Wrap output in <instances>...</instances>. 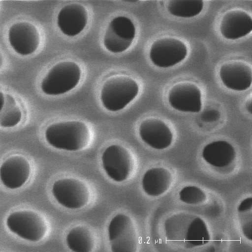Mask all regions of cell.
<instances>
[{
  "label": "cell",
  "mask_w": 252,
  "mask_h": 252,
  "mask_svg": "<svg viewBox=\"0 0 252 252\" xmlns=\"http://www.w3.org/2000/svg\"><path fill=\"white\" fill-rule=\"evenodd\" d=\"M46 141L52 147L61 150L76 151L84 148L90 139L87 126L78 121L54 123L45 130Z\"/></svg>",
  "instance_id": "cell-1"
},
{
  "label": "cell",
  "mask_w": 252,
  "mask_h": 252,
  "mask_svg": "<svg viewBox=\"0 0 252 252\" xmlns=\"http://www.w3.org/2000/svg\"><path fill=\"white\" fill-rule=\"evenodd\" d=\"M138 91L137 83L129 77L113 76L104 83L100 93L101 100L108 110L119 111L135 98Z\"/></svg>",
  "instance_id": "cell-2"
},
{
  "label": "cell",
  "mask_w": 252,
  "mask_h": 252,
  "mask_svg": "<svg viewBox=\"0 0 252 252\" xmlns=\"http://www.w3.org/2000/svg\"><path fill=\"white\" fill-rule=\"evenodd\" d=\"M81 75L79 66L74 62L65 61L55 65L41 82L43 93L51 95L63 94L74 88Z\"/></svg>",
  "instance_id": "cell-3"
},
{
  "label": "cell",
  "mask_w": 252,
  "mask_h": 252,
  "mask_svg": "<svg viewBox=\"0 0 252 252\" xmlns=\"http://www.w3.org/2000/svg\"><path fill=\"white\" fill-rule=\"evenodd\" d=\"M6 224L11 232L32 242L42 239L47 229L43 217L29 210L17 211L10 214L7 218Z\"/></svg>",
  "instance_id": "cell-4"
},
{
  "label": "cell",
  "mask_w": 252,
  "mask_h": 252,
  "mask_svg": "<svg viewBox=\"0 0 252 252\" xmlns=\"http://www.w3.org/2000/svg\"><path fill=\"white\" fill-rule=\"evenodd\" d=\"M108 237L113 252H133L138 245V236L133 221L127 216L119 214L111 220Z\"/></svg>",
  "instance_id": "cell-5"
},
{
  "label": "cell",
  "mask_w": 252,
  "mask_h": 252,
  "mask_svg": "<svg viewBox=\"0 0 252 252\" xmlns=\"http://www.w3.org/2000/svg\"><path fill=\"white\" fill-rule=\"evenodd\" d=\"M52 193L59 204L71 209H79L86 205L90 196L86 185L72 178H62L55 181L53 185Z\"/></svg>",
  "instance_id": "cell-6"
},
{
  "label": "cell",
  "mask_w": 252,
  "mask_h": 252,
  "mask_svg": "<svg viewBox=\"0 0 252 252\" xmlns=\"http://www.w3.org/2000/svg\"><path fill=\"white\" fill-rule=\"evenodd\" d=\"M188 49L181 40L173 37H163L155 41L150 50V58L156 66L166 68L182 61Z\"/></svg>",
  "instance_id": "cell-7"
},
{
  "label": "cell",
  "mask_w": 252,
  "mask_h": 252,
  "mask_svg": "<svg viewBox=\"0 0 252 252\" xmlns=\"http://www.w3.org/2000/svg\"><path fill=\"white\" fill-rule=\"evenodd\" d=\"M135 32L134 25L129 18L123 16L116 17L110 22L105 32L104 45L113 53L124 52L131 45Z\"/></svg>",
  "instance_id": "cell-8"
},
{
  "label": "cell",
  "mask_w": 252,
  "mask_h": 252,
  "mask_svg": "<svg viewBox=\"0 0 252 252\" xmlns=\"http://www.w3.org/2000/svg\"><path fill=\"white\" fill-rule=\"evenodd\" d=\"M102 163L107 175L113 180L121 182L129 176L132 169V159L129 152L124 147L112 145L102 155Z\"/></svg>",
  "instance_id": "cell-9"
},
{
  "label": "cell",
  "mask_w": 252,
  "mask_h": 252,
  "mask_svg": "<svg viewBox=\"0 0 252 252\" xmlns=\"http://www.w3.org/2000/svg\"><path fill=\"white\" fill-rule=\"evenodd\" d=\"M168 99L170 105L180 111L198 113L201 109L200 90L191 83H180L173 86Z\"/></svg>",
  "instance_id": "cell-10"
},
{
  "label": "cell",
  "mask_w": 252,
  "mask_h": 252,
  "mask_svg": "<svg viewBox=\"0 0 252 252\" xmlns=\"http://www.w3.org/2000/svg\"><path fill=\"white\" fill-rule=\"evenodd\" d=\"M8 40L18 54L28 55L34 52L39 44V34L35 27L26 22L13 24L8 32Z\"/></svg>",
  "instance_id": "cell-11"
},
{
  "label": "cell",
  "mask_w": 252,
  "mask_h": 252,
  "mask_svg": "<svg viewBox=\"0 0 252 252\" xmlns=\"http://www.w3.org/2000/svg\"><path fill=\"white\" fill-rule=\"evenodd\" d=\"M31 174V165L25 157L15 155L7 158L1 164L0 177L3 185L10 189L21 187Z\"/></svg>",
  "instance_id": "cell-12"
},
{
  "label": "cell",
  "mask_w": 252,
  "mask_h": 252,
  "mask_svg": "<svg viewBox=\"0 0 252 252\" xmlns=\"http://www.w3.org/2000/svg\"><path fill=\"white\" fill-rule=\"evenodd\" d=\"M220 76L227 88L237 91H245L252 84V68L243 62H229L221 65Z\"/></svg>",
  "instance_id": "cell-13"
},
{
  "label": "cell",
  "mask_w": 252,
  "mask_h": 252,
  "mask_svg": "<svg viewBox=\"0 0 252 252\" xmlns=\"http://www.w3.org/2000/svg\"><path fill=\"white\" fill-rule=\"evenodd\" d=\"M139 132L142 140L155 149H165L172 141L171 131L163 122L158 119L152 118L143 121L139 126Z\"/></svg>",
  "instance_id": "cell-14"
},
{
  "label": "cell",
  "mask_w": 252,
  "mask_h": 252,
  "mask_svg": "<svg viewBox=\"0 0 252 252\" xmlns=\"http://www.w3.org/2000/svg\"><path fill=\"white\" fill-rule=\"evenodd\" d=\"M88 15L82 5L72 3L63 7L57 18L58 25L63 33L74 36L80 33L86 26Z\"/></svg>",
  "instance_id": "cell-15"
},
{
  "label": "cell",
  "mask_w": 252,
  "mask_h": 252,
  "mask_svg": "<svg viewBox=\"0 0 252 252\" xmlns=\"http://www.w3.org/2000/svg\"><path fill=\"white\" fill-rule=\"evenodd\" d=\"M252 30V19L246 11L231 10L223 16L220 25L222 36L228 39H237L246 36Z\"/></svg>",
  "instance_id": "cell-16"
},
{
  "label": "cell",
  "mask_w": 252,
  "mask_h": 252,
  "mask_svg": "<svg viewBox=\"0 0 252 252\" xmlns=\"http://www.w3.org/2000/svg\"><path fill=\"white\" fill-rule=\"evenodd\" d=\"M202 157L211 165L223 167L233 161L235 151L232 145L228 142L219 140L206 145L203 149Z\"/></svg>",
  "instance_id": "cell-17"
},
{
  "label": "cell",
  "mask_w": 252,
  "mask_h": 252,
  "mask_svg": "<svg viewBox=\"0 0 252 252\" xmlns=\"http://www.w3.org/2000/svg\"><path fill=\"white\" fill-rule=\"evenodd\" d=\"M172 182L169 171L162 167L152 168L144 174L142 185L145 192L152 196H158L166 191Z\"/></svg>",
  "instance_id": "cell-18"
},
{
  "label": "cell",
  "mask_w": 252,
  "mask_h": 252,
  "mask_svg": "<svg viewBox=\"0 0 252 252\" xmlns=\"http://www.w3.org/2000/svg\"><path fill=\"white\" fill-rule=\"evenodd\" d=\"M21 110L15 99L10 94L0 92V125L3 127H11L21 120Z\"/></svg>",
  "instance_id": "cell-19"
},
{
  "label": "cell",
  "mask_w": 252,
  "mask_h": 252,
  "mask_svg": "<svg viewBox=\"0 0 252 252\" xmlns=\"http://www.w3.org/2000/svg\"><path fill=\"white\" fill-rule=\"evenodd\" d=\"M67 246L73 252H89L94 246V240L91 232L86 228L77 226L71 229L67 235Z\"/></svg>",
  "instance_id": "cell-20"
},
{
  "label": "cell",
  "mask_w": 252,
  "mask_h": 252,
  "mask_svg": "<svg viewBox=\"0 0 252 252\" xmlns=\"http://www.w3.org/2000/svg\"><path fill=\"white\" fill-rule=\"evenodd\" d=\"M203 6V1L200 0H171L168 2L167 9L175 16L190 18L198 15Z\"/></svg>",
  "instance_id": "cell-21"
},
{
  "label": "cell",
  "mask_w": 252,
  "mask_h": 252,
  "mask_svg": "<svg viewBox=\"0 0 252 252\" xmlns=\"http://www.w3.org/2000/svg\"><path fill=\"white\" fill-rule=\"evenodd\" d=\"M185 238L193 246L205 244L209 239V235L205 222L199 218L194 219L189 225Z\"/></svg>",
  "instance_id": "cell-22"
},
{
  "label": "cell",
  "mask_w": 252,
  "mask_h": 252,
  "mask_svg": "<svg viewBox=\"0 0 252 252\" xmlns=\"http://www.w3.org/2000/svg\"><path fill=\"white\" fill-rule=\"evenodd\" d=\"M252 208L251 197L243 200L238 208V216L243 232L250 240H251L252 237Z\"/></svg>",
  "instance_id": "cell-23"
},
{
  "label": "cell",
  "mask_w": 252,
  "mask_h": 252,
  "mask_svg": "<svg viewBox=\"0 0 252 252\" xmlns=\"http://www.w3.org/2000/svg\"><path fill=\"white\" fill-rule=\"evenodd\" d=\"M205 197L204 192L195 186H187L179 192L180 200L189 204H197L204 200Z\"/></svg>",
  "instance_id": "cell-24"
},
{
  "label": "cell",
  "mask_w": 252,
  "mask_h": 252,
  "mask_svg": "<svg viewBox=\"0 0 252 252\" xmlns=\"http://www.w3.org/2000/svg\"><path fill=\"white\" fill-rule=\"evenodd\" d=\"M220 116V112L218 110L208 109L202 113L201 119L205 122H213L218 120Z\"/></svg>",
  "instance_id": "cell-25"
},
{
  "label": "cell",
  "mask_w": 252,
  "mask_h": 252,
  "mask_svg": "<svg viewBox=\"0 0 252 252\" xmlns=\"http://www.w3.org/2000/svg\"><path fill=\"white\" fill-rule=\"evenodd\" d=\"M246 107L247 108V110L248 111H249L250 113L252 112V101L251 100H250L248 101L246 105Z\"/></svg>",
  "instance_id": "cell-26"
}]
</instances>
